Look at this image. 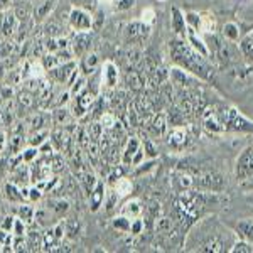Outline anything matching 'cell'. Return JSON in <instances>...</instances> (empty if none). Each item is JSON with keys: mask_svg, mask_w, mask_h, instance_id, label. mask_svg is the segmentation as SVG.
<instances>
[{"mask_svg": "<svg viewBox=\"0 0 253 253\" xmlns=\"http://www.w3.org/2000/svg\"><path fill=\"white\" fill-rule=\"evenodd\" d=\"M14 221H15V216L12 214V213L7 214V216H3L0 228H2V230H5V231H9V233H12V228H14Z\"/></svg>", "mask_w": 253, "mask_h": 253, "instance_id": "52", "label": "cell"}, {"mask_svg": "<svg viewBox=\"0 0 253 253\" xmlns=\"http://www.w3.org/2000/svg\"><path fill=\"white\" fill-rule=\"evenodd\" d=\"M169 78L172 81L174 86L182 88V89H189V88H196L198 84H201V80L198 76L191 75L189 71L179 68V66H172L169 69Z\"/></svg>", "mask_w": 253, "mask_h": 253, "instance_id": "9", "label": "cell"}, {"mask_svg": "<svg viewBox=\"0 0 253 253\" xmlns=\"http://www.w3.org/2000/svg\"><path fill=\"white\" fill-rule=\"evenodd\" d=\"M172 182L177 193H184V191L193 189L194 187V177H191V175L186 172H177L174 175Z\"/></svg>", "mask_w": 253, "mask_h": 253, "instance_id": "34", "label": "cell"}, {"mask_svg": "<svg viewBox=\"0 0 253 253\" xmlns=\"http://www.w3.org/2000/svg\"><path fill=\"white\" fill-rule=\"evenodd\" d=\"M199 252H214V253H221L226 252V245H224V240L219 235H213L208 236V238L199 245L198 248Z\"/></svg>", "mask_w": 253, "mask_h": 253, "instance_id": "30", "label": "cell"}, {"mask_svg": "<svg viewBox=\"0 0 253 253\" xmlns=\"http://www.w3.org/2000/svg\"><path fill=\"white\" fill-rule=\"evenodd\" d=\"M27 145V133H10L9 145H7V156H17Z\"/></svg>", "mask_w": 253, "mask_h": 253, "instance_id": "31", "label": "cell"}, {"mask_svg": "<svg viewBox=\"0 0 253 253\" xmlns=\"http://www.w3.org/2000/svg\"><path fill=\"white\" fill-rule=\"evenodd\" d=\"M203 126L206 128V132L210 133H224L226 132V126H224V120H223V113L218 112L214 108H208L205 113H203Z\"/></svg>", "mask_w": 253, "mask_h": 253, "instance_id": "10", "label": "cell"}, {"mask_svg": "<svg viewBox=\"0 0 253 253\" xmlns=\"http://www.w3.org/2000/svg\"><path fill=\"white\" fill-rule=\"evenodd\" d=\"M228 252L230 253H253V243H248V242H245V240L238 238L235 243H231Z\"/></svg>", "mask_w": 253, "mask_h": 253, "instance_id": "43", "label": "cell"}, {"mask_svg": "<svg viewBox=\"0 0 253 253\" xmlns=\"http://www.w3.org/2000/svg\"><path fill=\"white\" fill-rule=\"evenodd\" d=\"M240 187H242L243 191H253V175L250 179H247L245 182H242V184H238Z\"/></svg>", "mask_w": 253, "mask_h": 253, "instance_id": "58", "label": "cell"}, {"mask_svg": "<svg viewBox=\"0 0 253 253\" xmlns=\"http://www.w3.org/2000/svg\"><path fill=\"white\" fill-rule=\"evenodd\" d=\"M184 15L187 27H193L198 32H203V15L199 12H186Z\"/></svg>", "mask_w": 253, "mask_h": 253, "instance_id": "40", "label": "cell"}, {"mask_svg": "<svg viewBox=\"0 0 253 253\" xmlns=\"http://www.w3.org/2000/svg\"><path fill=\"white\" fill-rule=\"evenodd\" d=\"M223 38L230 42H238L242 34H240V26L236 22H226L223 26Z\"/></svg>", "mask_w": 253, "mask_h": 253, "instance_id": "37", "label": "cell"}, {"mask_svg": "<svg viewBox=\"0 0 253 253\" xmlns=\"http://www.w3.org/2000/svg\"><path fill=\"white\" fill-rule=\"evenodd\" d=\"M93 44V32L84 31V32H75L71 39H69V47L76 59H80L81 56H84L86 52L91 51Z\"/></svg>", "mask_w": 253, "mask_h": 253, "instance_id": "8", "label": "cell"}, {"mask_svg": "<svg viewBox=\"0 0 253 253\" xmlns=\"http://www.w3.org/2000/svg\"><path fill=\"white\" fill-rule=\"evenodd\" d=\"M17 27H19V20L15 17L14 12H5L3 17H0V34L3 38H12V36L17 32Z\"/></svg>", "mask_w": 253, "mask_h": 253, "instance_id": "25", "label": "cell"}, {"mask_svg": "<svg viewBox=\"0 0 253 253\" xmlns=\"http://www.w3.org/2000/svg\"><path fill=\"white\" fill-rule=\"evenodd\" d=\"M228 182L218 172H205L194 177V187L199 191H211V193H223L226 189Z\"/></svg>", "mask_w": 253, "mask_h": 253, "instance_id": "7", "label": "cell"}, {"mask_svg": "<svg viewBox=\"0 0 253 253\" xmlns=\"http://www.w3.org/2000/svg\"><path fill=\"white\" fill-rule=\"evenodd\" d=\"M236 44H238L240 56L243 58L245 64H247V68L253 69V38L250 36V32L243 34Z\"/></svg>", "mask_w": 253, "mask_h": 253, "instance_id": "20", "label": "cell"}, {"mask_svg": "<svg viewBox=\"0 0 253 253\" xmlns=\"http://www.w3.org/2000/svg\"><path fill=\"white\" fill-rule=\"evenodd\" d=\"M170 29L175 34V38H186L187 32V22H186V15L182 14V10L179 7H172L170 10Z\"/></svg>", "mask_w": 253, "mask_h": 253, "instance_id": "17", "label": "cell"}, {"mask_svg": "<svg viewBox=\"0 0 253 253\" xmlns=\"http://www.w3.org/2000/svg\"><path fill=\"white\" fill-rule=\"evenodd\" d=\"M44 206H47L59 221L69 213V210H71V203H69V199L63 198V196L46 199V201H44Z\"/></svg>", "mask_w": 253, "mask_h": 253, "instance_id": "16", "label": "cell"}, {"mask_svg": "<svg viewBox=\"0 0 253 253\" xmlns=\"http://www.w3.org/2000/svg\"><path fill=\"white\" fill-rule=\"evenodd\" d=\"M59 219L56 218L54 213L49 210L47 206H38L36 208V214H34V223L39 224L41 228H51L58 223Z\"/></svg>", "mask_w": 253, "mask_h": 253, "instance_id": "22", "label": "cell"}, {"mask_svg": "<svg viewBox=\"0 0 253 253\" xmlns=\"http://www.w3.org/2000/svg\"><path fill=\"white\" fill-rule=\"evenodd\" d=\"M118 124L117 122V117L110 112H103L100 115V125L103 126V130H112L115 128V125Z\"/></svg>", "mask_w": 253, "mask_h": 253, "instance_id": "44", "label": "cell"}, {"mask_svg": "<svg viewBox=\"0 0 253 253\" xmlns=\"http://www.w3.org/2000/svg\"><path fill=\"white\" fill-rule=\"evenodd\" d=\"M42 29H44V36L46 38H61L64 36V29H63V24L56 19H47L42 22Z\"/></svg>", "mask_w": 253, "mask_h": 253, "instance_id": "33", "label": "cell"}, {"mask_svg": "<svg viewBox=\"0 0 253 253\" xmlns=\"http://www.w3.org/2000/svg\"><path fill=\"white\" fill-rule=\"evenodd\" d=\"M157 2H167V0H157Z\"/></svg>", "mask_w": 253, "mask_h": 253, "instance_id": "61", "label": "cell"}, {"mask_svg": "<svg viewBox=\"0 0 253 253\" xmlns=\"http://www.w3.org/2000/svg\"><path fill=\"white\" fill-rule=\"evenodd\" d=\"M7 145H9V135L5 130H0V156L7 152Z\"/></svg>", "mask_w": 253, "mask_h": 253, "instance_id": "54", "label": "cell"}, {"mask_svg": "<svg viewBox=\"0 0 253 253\" xmlns=\"http://www.w3.org/2000/svg\"><path fill=\"white\" fill-rule=\"evenodd\" d=\"M156 17H157V14L154 7H145V9H142L140 12V20H144L145 24H150V26H154Z\"/></svg>", "mask_w": 253, "mask_h": 253, "instance_id": "48", "label": "cell"}, {"mask_svg": "<svg viewBox=\"0 0 253 253\" xmlns=\"http://www.w3.org/2000/svg\"><path fill=\"white\" fill-rule=\"evenodd\" d=\"M145 211L144 205H142L140 199L133 198V199H128L126 203H124V206L120 208V214L126 216L130 219H135V218H140L142 213Z\"/></svg>", "mask_w": 253, "mask_h": 253, "instance_id": "29", "label": "cell"}, {"mask_svg": "<svg viewBox=\"0 0 253 253\" xmlns=\"http://www.w3.org/2000/svg\"><path fill=\"white\" fill-rule=\"evenodd\" d=\"M223 120L226 132H253V122L242 115L235 107L223 110Z\"/></svg>", "mask_w": 253, "mask_h": 253, "instance_id": "6", "label": "cell"}, {"mask_svg": "<svg viewBox=\"0 0 253 253\" xmlns=\"http://www.w3.org/2000/svg\"><path fill=\"white\" fill-rule=\"evenodd\" d=\"M76 122V117L73 115V112L66 107H59L52 110V124L56 126H63L66 128L68 125H73Z\"/></svg>", "mask_w": 253, "mask_h": 253, "instance_id": "27", "label": "cell"}, {"mask_svg": "<svg viewBox=\"0 0 253 253\" xmlns=\"http://www.w3.org/2000/svg\"><path fill=\"white\" fill-rule=\"evenodd\" d=\"M142 147H144V150L147 152V156L149 157H156L157 156V149H156V145H154V142L150 140V138H145L144 142H142Z\"/></svg>", "mask_w": 253, "mask_h": 253, "instance_id": "51", "label": "cell"}, {"mask_svg": "<svg viewBox=\"0 0 253 253\" xmlns=\"http://www.w3.org/2000/svg\"><path fill=\"white\" fill-rule=\"evenodd\" d=\"M80 66H78V61L76 59H69L66 63L59 64V66L52 68L47 71V76L51 81H54V83L58 84H66L69 88L73 83H75V80L80 76Z\"/></svg>", "mask_w": 253, "mask_h": 253, "instance_id": "3", "label": "cell"}, {"mask_svg": "<svg viewBox=\"0 0 253 253\" xmlns=\"http://www.w3.org/2000/svg\"><path fill=\"white\" fill-rule=\"evenodd\" d=\"M12 2H14V0H0V14H3V12L10 10Z\"/></svg>", "mask_w": 253, "mask_h": 253, "instance_id": "56", "label": "cell"}, {"mask_svg": "<svg viewBox=\"0 0 253 253\" xmlns=\"http://www.w3.org/2000/svg\"><path fill=\"white\" fill-rule=\"evenodd\" d=\"M120 198L122 196L117 193V189L113 187V189H108L107 191V198H105V205L103 206H107L105 210L107 211H113L115 208L118 206V201H120Z\"/></svg>", "mask_w": 253, "mask_h": 253, "instance_id": "42", "label": "cell"}, {"mask_svg": "<svg viewBox=\"0 0 253 253\" xmlns=\"http://www.w3.org/2000/svg\"><path fill=\"white\" fill-rule=\"evenodd\" d=\"M78 66H80L81 75H84V76L93 75V73L98 71V69L101 68V61H100V56H98V52L89 51L84 56H81L80 61H78Z\"/></svg>", "mask_w": 253, "mask_h": 253, "instance_id": "15", "label": "cell"}, {"mask_svg": "<svg viewBox=\"0 0 253 253\" xmlns=\"http://www.w3.org/2000/svg\"><path fill=\"white\" fill-rule=\"evenodd\" d=\"M39 156H41L39 147H32V145H26L22 152H20V157H22V161L26 162V164H31V162H34Z\"/></svg>", "mask_w": 253, "mask_h": 253, "instance_id": "41", "label": "cell"}, {"mask_svg": "<svg viewBox=\"0 0 253 253\" xmlns=\"http://www.w3.org/2000/svg\"><path fill=\"white\" fill-rule=\"evenodd\" d=\"M187 44H189L191 47L194 49L196 52H199L201 56H205V58L211 59V52H210V47H208L206 44V39L205 36H203V32H198L193 27H187V32H186V38Z\"/></svg>", "mask_w": 253, "mask_h": 253, "instance_id": "13", "label": "cell"}, {"mask_svg": "<svg viewBox=\"0 0 253 253\" xmlns=\"http://www.w3.org/2000/svg\"><path fill=\"white\" fill-rule=\"evenodd\" d=\"M235 179L238 184H242L247 179L253 175V144L247 145L242 152L238 154L235 161Z\"/></svg>", "mask_w": 253, "mask_h": 253, "instance_id": "5", "label": "cell"}, {"mask_svg": "<svg viewBox=\"0 0 253 253\" xmlns=\"http://www.w3.org/2000/svg\"><path fill=\"white\" fill-rule=\"evenodd\" d=\"M167 125H169L167 117L164 113H157V115H154L152 120L149 122L150 133H152L154 137H164L167 132Z\"/></svg>", "mask_w": 253, "mask_h": 253, "instance_id": "32", "label": "cell"}, {"mask_svg": "<svg viewBox=\"0 0 253 253\" xmlns=\"http://www.w3.org/2000/svg\"><path fill=\"white\" fill-rule=\"evenodd\" d=\"M115 189H117V193L122 196V198H124V196L132 194V191H133V181H132V179H128V177H125V175H122V177L117 179Z\"/></svg>", "mask_w": 253, "mask_h": 253, "instance_id": "39", "label": "cell"}, {"mask_svg": "<svg viewBox=\"0 0 253 253\" xmlns=\"http://www.w3.org/2000/svg\"><path fill=\"white\" fill-rule=\"evenodd\" d=\"M137 0H113V9L117 12H128L135 7Z\"/></svg>", "mask_w": 253, "mask_h": 253, "instance_id": "46", "label": "cell"}, {"mask_svg": "<svg viewBox=\"0 0 253 253\" xmlns=\"http://www.w3.org/2000/svg\"><path fill=\"white\" fill-rule=\"evenodd\" d=\"M107 184H105L103 179H98L95 189L91 191V194L88 196V205L91 213H98V211L103 208L105 205V198H107Z\"/></svg>", "mask_w": 253, "mask_h": 253, "instance_id": "14", "label": "cell"}, {"mask_svg": "<svg viewBox=\"0 0 253 253\" xmlns=\"http://www.w3.org/2000/svg\"><path fill=\"white\" fill-rule=\"evenodd\" d=\"M68 27L73 32L93 31V14L83 7L73 5L68 12Z\"/></svg>", "mask_w": 253, "mask_h": 253, "instance_id": "4", "label": "cell"}, {"mask_svg": "<svg viewBox=\"0 0 253 253\" xmlns=\"http://www.w3.org/2000/svg\"><path fill=\"white\" fill-rule=\"evenodd\" d=\"M170 59L175 66L186 69L191 75L198 76L201 81H213L214 80V66L213 61L196 52L193 47L187 44L186 39L175 38L169 42Z\"/></svg>", "mask_w": 253, "mask_h": 253, "instance_id": "1", "label": "cell"}, {"mask_svg": "<svg viewBox=\"0 0 253 253\" xmlns=\"http://www.w3.org/2000/svg\"><path fill=\"white\" fill-rule=\"evenodd\" d=\"M130 226H132V219L126 218V216L118 213L117 216H113L112 219V228L118 233H124V235H130Z\"/></svg>", "mask_w": 253, "mask_h": 253, "instance_id": "36", "label": "cell"}, {"mask_svg": "<svg viewBox=\"0 0 253 253\" xmlns=\"http://www.w3.org/2000/svg\"><path fill=\"white\" fill-rule=\"evenodd\" d=\"M142 149V140L138 137H130L126 140V144L124 147V152L120 154V162L122 166H132L133 157L137 156V152Z\"/></svg>", "mask_w": 253, "mask_h": 253, "instance_id": "19", "label": "cell"}, {"mask_svg": "<svg viewBox=\"0 0 253 253\" xmlns=\"http://www.w3.org/2000/svg\"><path fill=\"white\" fill-rule=\"evenodd\" d=\"M2 191H3V198H5L10 205H17V203L26 201L24 193H22V187H20L19 184H15V182H12L10 179L7 182H3Z\"/></svg>", "mask_w": 253, "mask_h": 253, "instance_id": "23", "label": "cell"}, {"mask_svg": "<svg viewBox=\"0 0 253 253\" xmlns=\"http://www.w3.org/2000/svg\"><path fill=\"white\" fill-rule=\"evenodd\" d=\"M233 233L238 236L240 240H245L248 243H253V219L245 218L235 223Z\"/></svg>", "mask_w": 253, "mask_h": 253, "instance_id": "28", "label": "cell"}, {"mask_svg": "<svg viewBox=\"0 0 253 253\" xmlns=\"http://www.w3.org/2000/svg\"><path fill=\"white\" fill-rule=\"evenodd\" d=\"M44 196V191L41 189V187L38 184H32L29 186V189H27V201L29 203H38L42 199Z\"/></svg>", "mask_w": 253, "mask_h": 253, "instance_id": "45", "label": "cell"}, {"mask_svg": "<svg viewBox=\"0 0 253 253\" xmlns=\"http://www.w3.org/2000/svg\"><path fill=\"white\" fill-rule=\"evenodd\" d=\"M187 142H189V133L184 125H175L167 135V144L175 152H182L186 149Z\"/></svg>", "mask_w": 253, "mask_h": 253, "instance_id": "12", "label": "cell"}, {"mask_svg": "<svg viewBox=\"0 0 253 253\" xmlns=\"http://www.w3.org/2000/svg\"><path fill=\"white\" fill-rule=\"evenodd\" d=\"M58 7V0H41L38 5H34V12H32V17L38 24H42L44 20L51 17V14Z\"/></svg>", "mask_w": 253, "mask_h": 253, "instance_id": "18", "label": "cell"}, {"mask_svg": "<svg viewBox=\"0 0 253 253\" xmlns=\"http://www.w3.org/2000/svg\"><path fill=\"white\" fill-rule=\"evenodd\" d=\"M64 226H66V240H78L81 235V223L78 219H64Z\"/></svg>", "mask_w": 253, "mask_h": 253, "instance_id": "38", "label": "cell"}, {"mask_svg": "<svg viewBox=\"0 0 253 253\" xmlns=\"http://www.w3.org/2000/svg\"><path fill=\"white\" fill-rule=\"evenodd\" d=\"M0 95H2L3 100H9L14 95V88H12V84H5V86L0 88Z\"/></svg>", "mask_w": 253, "mask_h": 253, "instance_id": "55", "label": "cell"}, {"mask_svg": "<svg viewBox=\"0 0 253 253\" xmlns=\"http://www.w3.org/2000/svg\"><path fill=\"white\" fill-rule=\"evenodd\" d=\"M250 36H252V38H253V29L250 31Z\"/></svg>", "mask_w": 253, "mask_h": 253, "instance_id": "60", "label": "cell"}, {"mask_svg": "<svg viewBox=\"0 0 253 253\" xmlns=\"http://www.w3.org/2000/svg\"><path fill=\"white\" fill-rule=\"evenodd\" d=\"M51 122H52L51 113L36 112L27 118V130H29V132H36V130H41V128H49Z\"/></svg>", "mask_w": 253, "mask_h": 253, "instance_id": "26", "label": "cell"}, {"mask_svg": "<svg viewBox=\"0 0 253 253\" xmlns=\"http://www.w3.org/2000/svg\"><path fill=\"white\" fill-rule=\"evenodd\" d=\"M156 159H150V161H144L142 164H138L135 166V170H133V174L135 175H142V174H145V172H149V170H152L154 167H156Z\"/></svg>", "mask_w": 253, "mask_h": 253, "instance_id": "49", "label": "cell"}, {"mask_svg": "<svg viewBox=\"0 0 253 253\" xmlns=\"http://www.w3.org/2000/svg\"><path fill=\"white\" fill-rule=\"evenodd\" d=\"M49 135H51V128H41L36 130V132H29L27 133V145L41 147L49 140Z\"/></svg>", "mask_w": 253, "mask_h": 253, "instance_id": "35", "label": "cell"}, {"mask_svg": "<svg viewBox=\"0 0 253 253\" xmlns=\"http://www.w3.org/2000/svg\"><path fill=\"white\" fill-rule=\"evenodd\" d=\"M7 75H9V71H7L5 61H0V83H2V81L7 78Z\"/></svg>", "mask_w": 253, "mask_h": 253, "instance_id": "57", "label": "cell"}, {"mask_svg": "<svg viewBox=\"0 0 253 253\" xmlns=\"http://www.w3.org/2000/svg\"><path fill=\"white\" fill-rule=\"evenodd\" d=\"M10 213L14 216H17V218H20L22 221H26L27 224H32L34 223L36 206L29 201L17 203V205H14V208L10 210Z\"/></svg>", "mask_w": 253, "mask_h": 253, "instance_id": "21", "label": "cell"}, {"mask_svg": "<svg viewBox=\"0 0 253 253\" xmlns=\"http://www.w3.org/2000/svg\"><path fill=\"white\" fill-rule=\"evenodd\" d=\"M105 22V17H103V12L98 10V14L93 15V31H100L101 26Z\"/></svg>", "mask_w": 253, "mask_h": 253, "instance_id": "53", "label": "cell"}, {"mask_svg": "<svg viewBox=\"0 0 253 253\" xmlns=\"http://www.w3.org/2000/svg\"><path fill=\"white\" fill-rule=\"evenodd\" d=\"M144 228H145V221L142 218L132 219V226H130V235L137 236V235L144 233Z\"/></svg>", "mask_w": 253, "mask_h": 253, "instance_id": "50", "label": "cell"}, {"mask_svg": "<svg viewBox=\"0 0 253 253\" xmlns=\"http://www.w3.org/2000/svg\"><path fill=\"white\" fill-rule=\"evenodd\" d=\"M76 181H78V186L80 189L83 191L84 196H89L91 191L95 189L96 182H98V177L93 170H81V172L76 174Z\"/></svg>", "mask_w": 253, "mask_h": 253, "instance_id": "24", "label": "cell"}, {"mask_svg": "<svg viewBox=\"0 0 253 253\" xmlns=\"http://www.w3.org/2000/svg\"><path fill=\"white\" fill-rule=\"evenodd\" d=\"M101 81H103V88L107 89L117 88L120 83V68L112 59L101 63Z\"/></svg>", "mask_w": 253, "mask_h": 253, "instance_id": "11", "label": "cell"}, {"mask_svg": "<svg viewBox=\"0 0 253 253\" xmlns=\"http://www.w3.org/2000/svg\"><path fill=\"white\" fill-rule=\"evenodd\" d=\"M101 2H112L113 3V0H101Z\"/></svg>", "mask_w": 253, "mask_h": 253, "instance_id": "59", "label": "cell"}, {"mask_svg": "<svg viewBox=\"0 0 253 253\" xmlns=\"http://www.w3.org/2000/svg\"><path fill=\"white\" fill-rule=\"evenodd\" d=\"M27 230H29V224H27L26 221H22V219L15 216L14 228H12V235H15V236H26Z\"/></svg>", "mask_w": 253, "mask_h": 253, "instance_id": "47", "label": "cell"}, {"mask_svg": "<svg viewBox=\"0 0 253 253\" xmlns=\"http://www.w3.org/2000/svg\"><path fill=\"white\" fill-rule=\"evenodd\" d=\"M150 34H152V26L150 24H145L144 20H130V22L125 24L124 27V42L126 46H144V44L149 41Z\"/></svg>", "mask_w": 253, "mask_h": 253, "instance_id": "2", "label": "cell"}]
</instances>
